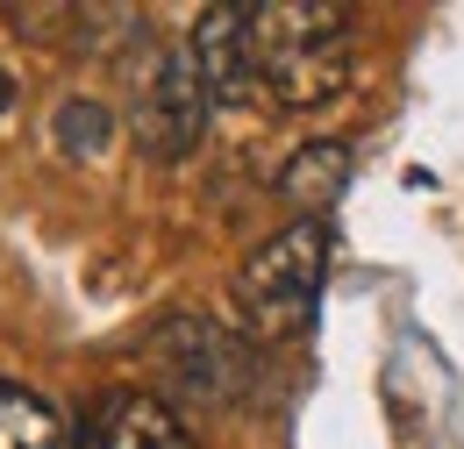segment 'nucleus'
I'll list each match as a JSON object with an SVG mask.
<instances>
[{
    "instance_id": "obj_6",
    "label": "nucleus",
    "mask_w": 464,
    "mask_h": 449,
    "mask_svg": "<svg viewBox=\"0 0 464 449\" xmlns=\"http://www.w3.org/2000/svg\"><path fill=\"white\" fill-rule=\"evenodd\" d=\"M101 449H193L186 421L150 393H121L101 421Z\"/></svg>"
},
{
    "instance_id": "obj_5",
    "label": "nucleus",
    "mask_w": 464,
    "mask_h": 449,
    "mask_svg": "<svg viewBox=\"0 0 464 449\" xmlns=\"http://www.w3.org/2000/svg\"><path fill=\"white\" fill-rule=\"evenodd\" d=\"M343 186H350V143H300L279 171V200L300 207V222H314Z\"/></svg>"
},
{
    "instance_id": "obj_7",
    "label": "nucleus",
    "mask_w": 464,
    "mask_h": 449,
    "mask_svg": "<svg viewBox=\"0 0 464 449\" xmlns=\"http://www.w3.org/2000/svg\"><path fill=\"white\" fill-rule=\"evenodd\" d=\"M58 414L51 399H36L29 386H7L0 378V449H58Z\"/></svg>"
},
{
    "instance_id": "obj_2",
    "label": "nucleus",
    "mask_w": 464,
    "mask_h": 449,
    "mask_svg": "<svg viewBox=\"0 0 464 449\" xmlns=\"http://www.w3.org/2000/svg\"><path fill=\"white\" fill-rule=\"evenodd\" d=\"M322 272H329V228L322 222H293L272 243H257L236 272V307L250 321V336L286 342L314 321L322 300Z\"/></svg>"
},
{
    "instance_id": "obj_4",
    "label": "nucleus",
    "mask_w": 464,
    "mask_h": 449,
    "mask_svg": "<svg viewBox=\"0 0 464 449\" xmlns=\"http://www.w3.org/2000/svg\"><path fill=\"white\" fill-rule=\"evenodd\" d=\"M193 64L208 79L215 100H257V72H250V7H208L193 22Z\"/></svg>"
},
{
    "instance_id": "obj_3",
    "label": "nucleus",
    "mask_w": 464,
    "mask_h": 449,
    "mask_svg": "<svg viewBox=\"0 0 464 449\" xmlns=\"http://www.w3.org/2000/svg\"><path fill=\"white\" fill-rule=\"evenodd\" d=\"M208 108H215V93H208L193 51L158 57V72H150V86L136 100V143H143V158H158V165L193 158L200 136H208Z\"/></svg>"
},
{
    "instance_id": "obj_9",
    "label": "nucleus",
    "mask_w": 464,
    "mask_h": 449,
    "mask_svg": "<svg viewBox=\"0 0 464 449\" xmlns=\"http://www.w3.org/2000/svg\"><path fill=\"white\" fill-rule=\"evenodd\" d=\"M7 100H14V79H7V72H0V114H7Z\"/></svg>"
},
{
    "instance_id": "obj_8",
    "label": "nucleus",
    "mask_w": 464,
    "mask_h": 449,
    "mask_svg": "<svg viewBox=\"0 0 464 449\" xmlns=\"http://www.w3.org/2000/svg\"><path fill=\"white\" fill-rule=\"evenodd\" d=\"M108 108L101 100H64L58 108V150H72V158H93L101 143H108Z\"/></svg>"
},
{
    "instance_id": "obj_1",
    "label": "nucleus",
    "mask_w": 464,
    "mask_h": 449,
    "mask_svg": "<svg viewBox=\"0 0 464 449\" xmlns=\"http://www.w3.org/2000/svg\"><path fill=\"white\" fill-rule=\"evenodd\" d=\"M250 72L279 108H322L350 79V14L336 0H265L250 7Z\"/></svg>"
}]
</instances>
